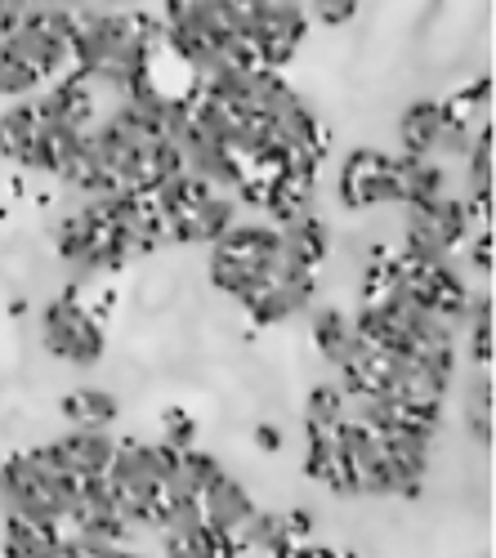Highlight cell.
Segmentation results:
<instances>
[{
    "label": "cell",
    "instance_id": "obj_1",
    "mask_svg": "<svg viewBox=\"0 0 496 558\" xmlns=\"http://www.w3.org/2000/svg\"><path fill=\"white\" fill-rule=\"evenodd\" d=\"M76 487L81 478H72L55 460L50 442L27 447L0 464V509H5V519H40L63 527Z\"/></svg>",
    "mask_w": 496,
    "mask_h": 558
},
{
    "label": "cell",
    "instance_id": "obj_2",
    "mask_svg": "<svg viewBox=\"0 0 496 558\" xmlns=\"http://www.w3.org/2000/svg\"><path fill=\"white\" fill-rule=\"evenodd\" d=\"M274 268H278V228L274 223L238 219L219 242H210V282L233 300H246Z\"/></svg>",
    "mask_w": 496,
    "mask_h": 558
},
{
    "label": "cell",
    "instance_id": "obj_3",
    "mask_svg": "<svg viewBox=\"0 0 496 558\" xmlns=\"http://www.w3.org/2000/svg\"><path fill=\"white\" fill-rule=\"evenodd\" d=\"M40 340L59 362H72V366H95L104 357V327L89 317L85 304L76 300H55L45 304L40 313Z\"/></svg>",
    "mask_w": 496,
    "mask_h": 558
},
{
    "label": "cell",
    "instance_id": "obj_4",
    "mask_svg": "<svg viewBox=\"0 0 496 558\" xmlns=\"http://www.w3.org/2000/svg\"><path fill=\"white\" fill-rule=\"evenodd\" d=\"M340 202L353 210L367 206H398V166L380 148H353L340 161Z\"/></svg>",
    "mask_w": 496,
    "mask_h": 558
},
{
    "label": "cell",
    "instance_id": "obj_5",
    "mask_svg": "<svg viewBox=\"0 0 496 558\" xmlns=\"http://www.w3.org/2000/svg\"><path fill=\"white\" fill-rule=\"evenodd\" d=\"M313 295H318V277L309 268H291L278 259V268L242 300V308L259 322V327H274V322H287V317L313 308Z\"/></svg>",
    "mask_w": 496,
    "mask_h": 558
},
{
    "label": "cell",
    "instance_id": "obj_6",
    "mask_svg": "<svg viewBox=\"0 0 496 558\" xmlns=\"http://www.w3.org/2000/svg\"><path fill=\"white\" fill-rule=\"evenodd\" d=\"M304 32H309V23H304V10L295 0H264L255 10V23H251V36L259 45V59L268 72H282L295 59Z\"/></svg>",
    "mask_w": 496,
    "mask_h": 558
},
{
    "label": "cell",
    "instance_id": "obj_7",
    "mask_svg": "<svg viewBox=\"0 0 496 558\" xmlns=\"http://www.w3.org/2000/svg\"><path fill=\"white\" fill-rule=\"evenodd\" d=\"M242 219L238 197L229 193H197L189 206H179L174 215H166V242H219L223 232Z\"/></svg>",
    "mask_w": 496,
    "mask_h": 558
},
{
    "label": "cell",
    "instance_id": "obj_8",
    "mask_svg": "<svg viewBox=\"0 0 496 558\" xmlns=\"http://www.w3.org/2000/svg\"><path fill=\"white\" fill-rule=\"evenodd\" d=\"M50 451H55V460L63 464V470L72 478H81V483L85 478H108L112 456H117V438L108 429H72L63 438H55Z\"/></svg>",
    "mask_w": 496,
    "mask_h": 558
},
{
    "label": "cell",
    "instance_id": "obj_9",
    "mask_svg": "<svg viewBox=\"0 0 496 558\" xmlns=\"http://www.w3.org/2000/svg\"><path fill=\"white\" fill-rule=\"evenodd\" d=\"M197 509H202V523L206 527H215V532H223V536H233L238 541V532L251 523V514H255V496L233 478V474H219L202 496H197Z\"/></svg>",
    "mask_w": 496,
    "mask_h": 558
},
{
    "label": "cell",
    "instance_id": "obj_10",
    "mask_svg": "<svg viewBox=\"0 0 496 558\" xmlns=\"http://www.w3.org/2000/svg\"><path fill=\"white\" fill-rule=\"evenodd\" d=\"M331 251V228L318 219V215H300L291 223L278 228V259L291 264V268H318Z\"/></svg>",
    "mask_w": 496,
    "mask_h": 558
},
{
    "label": "cell",
    "instance_id": "obj_11",
    "mask_svg": "<svg viewBox=\"0 0 496 558\" xmlns=\"http://www.w3.org/2000/svg\"><path fill=\"white\" fill-rule=\"evenodd\" d=\"M304 434H309V456H304L309 478H318L336 496H353V474H349V456L340 447V434L336 429H304Z\"/></svg>",
    "mask_w": 496,
    "mask_h": 558
},
{
    "label": "cell",
    "instance_id": "obj_12",
    "mask_svg": "<svg viewBox=\"0 0 496 558\" xmlns=\"http://www.w3.org/2000/svg\"><path fill=\"white\" fill-rule=\"evenodd\" d=\"M63 554V527L40 519H5L0 532V558H59Z\"/></svg>",
    "mask_w": 496,
    "mask_h": 558
},
{
    "label": "cell",
    "instance_id": "obj_13",
    "mask_svg": "<svg viewBox=\"0 0 496 558\" xmlns=\"http://www.w3.org/2000/svg\"><path fill=\"white\" fill-rule=\"evenodd\" d=\"M447 125V108L438 99H421L402 112L398 121V144H402V157H434V144Z\"/></svg>",
    "mask_w": 496,
    "mask_h": 558
},
{
    "label": "cell",
    "instance_id": "obj_14",
    "mask_svg": "<svg viewBox=\"0 0 496 558\" xmlns=\"http://www.w3.org/2000/svg\"><path fill=\"white\" fill-rule=\"evenodd\" d=\"M161 549H166V558H238L242 554V545L233 536H223L206 523L161 532Z\"/></svg>",
    "mask_w": 496,
    "mask_h": 558
},
{
    "label": "cell",
    "instance_id": "obj_15",
    "mask_svg": "<svg viewBox=\"0 0 496 558\" xmlns=\"http://www.w3.org/2000/svg\"><path fill=\"white\" fill-rule=\"evenodd\" d=\"M313 317V344H318V353L331 362V366H344V357L353 353L358 344V331H353V313L336 308V304H313L309 308Z\"/></svg>",
    "mask_w": 496,
    "mask_h": 558
},
{
    "label": "cell",
    "instance_id": "obj_16",
    "mask_svg": "<svg viewBox=\"0 0 496 558\" xmlns=\"http://www.w3.org/2000/svg\"><path fill=\"white\" fill-rule=\"evenodd\" d=\"M398 166V206H416V202H434L447 193V170L434 157H394Z\"/></svg>",
    "mask_w": 496,
    "mask_h": 558
},
{
    "label": "cell",
    "instance_id": "obj_17",
    "mask_svg": "<svg viewBox=\"0 0 496 558\" xmlns=\"http://www.w3.org/2000/svg\"><path fill=\"white\" fill-rule=\"evenodd\" d=\"M36 134H40V121H36L32 99L14 104L5 117H0V157L27 166L32 161V148H36Z\"/></svg>",
    "mask_w": 496,
    "mask_h": 558
},
{
    "label": "cell",
    "instance_id": "obj_18",
    "mask_svg": "<svg viewBox=\"0 0 496 558\" xmlns=\"http://www.w3.org/2000/svg\"><path fill=\"white\" fill-rule=\"evenodd\" d=\"M238 545L242 549H264L274 558H287L295 549V536L287 527V514H268V509H255L251 523L238 532Z\"/></svg>",
    "mask_w": 496,
    "mask_h": 558
},
{
    "label": "cell",
    "instance_id": "obj_19",
    "mask_svg": "<svg viewBox=\"0 0 496 558\" xmlns=\"http://www.w3.org/2000/svg\"><path fill=\"white\" fill-rule=\"evenodd\" d=\"M63 415L72 421V429H108L117 421V398L95 389V385H85V389L63 398Z\"/></svg>",
    "mask_w": 496,
    "mask_h": 558
},
{
    "label": "cell",
    "instance_id": "obj_20",
    "mask_svg": "<svg viewBox=\"0 0 496 558\" xmlns=\"http://www.w3.org/2000/svg\"><path fill=\"white\" fill-rule=\"evenodd\" d=\"M344 425V389L336 380L313 385L304 402V429H340Z\"/></svg>",
    "mask_w": 496,
    "mask_h": 558
},
{
    "label": "cell",
    "instance_id": "obj_21",
    "mask_svg": "<svg viewBox=\"0 0 496 558\" xmlns=\"http://www.w3.org/2000/svg\"><path fill=\"white\" fill-rule=\"evenodd\" d=\"M465 429L474 434L479 447H492V376H474V385L465 389Z\"/></svg>",
    "mask_w": 496,
    "mask_h": 558
},
{
    "label": "cell",
    "instance_id": "obj_22",
    "mask_svg": "<svg viewBox=\"0 0 496 558\" xmlns=\"http://www.w3.org/2000/svg\"><path fill=\"white\" fill-rule=\"evenodd\" d=\"M36 89H45V76L32 72L23 59L0 50V95H19V99H32Z\"/></svg>",
    "mask_w": 496,
    "mask_h": 558
},
{
    "label": "cell",
    "instance_id": "obj_23",
    "mask_svg": "<svg viewBox=\"0 0 496 558\" xmlns=\"http://www.w3.org/2000/svg\"><path fill=\"white\" fill-rule=\"evenodd\" d=\"M309 5H313V19H318V23L340 27V23H349V19L358 14V5H363V0H309Z\"/></svg>",
    "mask_w": 496,
    "mask_h": 558
},
{
    "label": "cell",
    "instance_id": "obj_24",
    "mask_svg": "<svg viewBox=\"0 0 496 558\" xmlns=\"http://www.w3.org/2000/svg\"><path fill=\"white\" fill-rule=\"evenodd\" d=\"M193 434L197 429H193V421H189L184 411H166V438H161L166 447H197Z\"/></svg>",
    "mask_w": 496,
    "mask_h": 558
},
{
    "label": "cell",
    "instance_id": "obj_25",
    "mask_svg": "<svg viewBox=\"0 0 496 558\" xmlns=\"http://www.w3.org/2000/svg\"><path fill=\"white\" fill-rule=\"evenodd\" d=\"M470 264H474L479 277L492 272V232H487V228L479 232V238H470Z\"/></svg>",
    "mask_w": 496,
    "mask_h": 558
},
{
    "label": "cell",
    "instance_id": "obj_26",
    "mask_svg": "<svg viewBox=\"0 0 496 558\" xmlns=\"http://www.w3.org/2000/svg\"><path fill=\"white\" fill-rule=\"evenodd\" d=\"M287 558H336V554H327V549H313V545H295Z\"/></svg>",
    "mask_w": 496,
    "mask_h": 558
},
{
    "label": "cell",
    "instance_id": "obj_27",
    "mask_svg": "<svg viewBox=\"0 0 496 558\" xmlns=\"http://www.w3.org/2000/svg\"><path fill=\"white\" fill-rule=\"evenodd\" d=\"M108 558H148V554H140V549H125V545H112V549H108Z\"/></svg>",
    "mask_w": 496,
    "mask_h": 558
}]
</instances>
